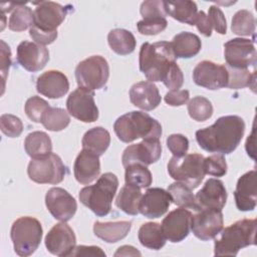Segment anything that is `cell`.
I'll return each instance as SVG.
<instances>
[{
  "mask_svg": "<svg viewBox=\"0 0 257 257\" xmlns=\"http://www.w3.org/2000/svg\"><path fill=\"white\" fill-rule=\"evenodd\" d=\"M172 202L170 193L162 188H150L142 196L140 213L149 219L162 217L169 209Z\"/></svg>",
  "mask_w": 257,
  "mask_h": 257,
  "instance_id": "ffe728a7",
  "label": "cell"
},
{
  "mask_svg": "<svg viewBox=\"0 0 257 257\" xmlns=\"http://www.w3.org/2000/svg\"><path fill=\"white\" fill-rule=\"evenodd\" d=\"M132 227L131 221L115 222H94L93 233L99 239L106 243H115L120 241L128 234Z\"/></svg>",
  "mask_w": 257,
  "mask_h": 257,
  "instance_id": "484cf974",
  "label": "cell"
},
{
  "mask_svg": "<svg viewBox=\"0 0 257 257\" xmlns=\"http://www.w3.org/2000/svg\"><path fill=\"white\" fill-rule=\"evenodd\" d=\"M0 43H1V74H2V80H3L2 88L4 90L6 76L8 74V70L11 65V50H10V47L3 40H1Z\"/></svg>",
  "mask_w": 257,
  "mask_h": 257,
  "instance_id": "816d5d0a",
  "label": "cell"
},
{
  "mask_svg": "<svg viewBox=\"0 0 257 257\" xmlns=\"http://www.w3.org/2000/svg\"><path fill=\"white\" fill-rule=\"evenodd\" d=\"M50 107L48 102L40 96L33 95L29 97L24 105L26 115L34 122H41L44 112Z\"/></svg>",
  "mask_w": 257,
  "mask_h": 257,
  "instance_id": "60d3db41",
  "label": "cell"
},
{
  "mask_svg": "<svg viewBox=\"0 0 257 257\" xmlns=\"http://www.w3.org/2000/svg\"><path fill=\"white\" fill-rule=\"evenodd\" d=\"M190 98V92L187 89L170 90L165 95V101L171 106H180L185 104Z\"/></svg>",
  "mask_w": 257,
  "mask_h": 257,
  "instance_id": "681fc988",
  "label": "cell"
},
{
  "mask_svg": "<svg viewBox=\"0 0 257 257\" xmlns=\"http://www.w3.org/2000/svg\"><path fill=\"white\" fill-rule=\"evenodd\" d=\"M189 115L196 121H205L213 114L211 101L204 96H195L188 103Z\"/></svg>",
  "mask_w": 257,
  "mask_h": 257,
  "instance_id": "ab89813d",
  "label": "cell"
},
{
  "mask_svg": "<svg viewBox=\"0 0 257 257\" xmlns=\"http://www.w3.org/2000/svg\"><path fill=\"white\" fill-rule=\"evenodd\" d=\"M125 168L124 181L125 184L134 185L140 189L148 188L152 185L153 177L147 166L142 164H131Z\"/></svg>",
  "mask_w": 257,
  "mask_h": 257,
  "instance_id": "e575fe53",
  "label": "cell"
},
{
  "mask_svg": "<svg viewBox=\"0 0 257 257\" xmlns=\"http://www.w3.org/2000/svg\"><path fill=\"white\" fill-rule=\"evenodd\" d=\"M200 209L221 210L227 201V191L222 181L211 178L195 196Z\"/></svg>",
  "mask_w": 257,
  "mask_h": 257,
  "instance_id": "44dd1931",
  "label": "cell"
},
{
  "mask_svg": "<svg viewBox=\"0 0 257 257\" xmlns=\"http://www.w3.org/2000/svg\"><path fill=\"white\" fill-rule=\"evenodd\" d=\"M36 4L38 5L33 11V26L47 32L57 31V27L67 15L68 8L53 1H41Z\"/></svg>",
  "mask_w": 257,
  "mask_h": 257,
  "instance_id": "2e32d148",
  "label": "cell"
},
{
  "mask_svg": "<svg viewBox=\"0 0 257 257\" xmlns=\"http://www.w3.org/2000/svg\"><path fill=\"white\" fill-rule=\"evenodd\" d=\"M29 35L30 37L38 44L40 45H47V44H50L52 43L56 37H57V31H54V32H47V31H43V30H40L38 28H36L35 26H32L30 29H29Z\"/></svg>",
  "mask_w": 257,
  "mask_h": 257,
  "instance_id": "f907efd6",
  "label": "cell"
},
{
  "mask_svg": "<svg viewBox=\"0 0 257 257\" xmlns=\"http://www.w3.org/2000/svg\"><path fill=\"white\" fill-rule=\"evenodd\" d=\"M229 78L227 87L231 89H239L244 87L255 88L256 82V70L250 71L249 69H237L232 67H227Z\"/></svg>",
  "mask_w": 257,
  "mask_h": 257,
  "instance_id": "f35d334b",
  "label": "cell"
},
{
  "mask_svg": "<svg viewBox=\"0 0 257 257\" xmlns=\"http://www.w3.org/2000/svg\"><path fill=\"white\" fill-rule=\"evenodd\" d=\"M137 255L141 256V252L138 251L135 247L130 245L120 246L114 253V256H137Z\"/></svg>",
  "mask_w": 257,
  "mask_h": 257,
  "instance_id": "11a10c76",
  "label": "cell"
},
{
  "mask_svg": "<svg viewBox=\"0 0 257 257\" xmlns=\"http://www.w3.org/2000/svg\"><path fill=\"white\" fill-rule=\"evenodd\" d=\"M113 130L118 140L131 143L137 139H160L162 136L161 123L144 111H130L119 117L113 123Z\"/></svg>",
  "mask_w": 257,
  "mask_h": 257,
  "instance_id": "3957f363",
  "label": "cell"
},
{
  "mask_svg": "<svg viewBox=\"0 0 257 257\" xmlns=\"http://www.w3.org/2000/svg\"><path fill=\"white\" fill-rule=\"evenodd\" d=\"M245 132L244 119L239 115H224L212 125L196 132V140L203 150L219 155L233 153Z\"/></svg>",
  "mask_w": 257,
  "mask_h": 257,
  "instance_id": "6da1fadb",
  "label": "cell"
},
{
  "mask_svg": "<svg viewBox=\"0 0 257 257\" xmlns=\"http://www.w3.org/2000/svg\"><path fill=\"white\" fill-rule=\"evenodd\" d=\"M165 9L167 15H170L177 21L189 25H195V20L198 14V7L194 1H165Z\"/></svg>",
  "mask_w": 257,
  "mask_h": 257,
  "instance_id": "4dcf8cb0",
  "label": "cell"
},
{
  "mask_svg": "<svg viewBox=\"0 0 257 257\" xmlns=\"http://www.w3.org/2000/svg\"><path fill=\"white\" fill-rule=\"evenodd\" d=\"M204 161L200 154H186L180 158L173 156L168 163V173L177 182L196 189L206 175Z\"/></svg>",
  "mask_w": 257,
  "mask_h": 257,
  "instance_id": "52a82bcc",
  "label": "cell"
},
{
  "mask_svg": "<svg viewBox=\"0 0 257 257\" xmlns=\"http://www.w3.org/2000/svg\"><path fill=\"white\" fill-rule=\"evenodd\" d=\"M81 144L83 149L88 150L97 156H101L109 147L110 135L105 128L95 126L88 130L83 135Z\"/></svg>",
  "mask_w": 257,
  "mask_h": 257,
  "instance_id": "f1b7e54d",
  "label": "cell"
},
{
  "mask_svg": "<svg viewBox=\"0 0 257 257\" xmlns=\"http://www.w3.org/2000/svg\"><path fill=\"white\" fill-rule=\"evenodd\" d=\"M223 225L224 219L221 210L202 209L192 217L191 230L198 239L208 241L223 230Z\"/></svg>",
  "mask_w": 257,
  "mask_h": 257,
  "instance_id": "4fadbf2b",
  "label": "cell"
},
{
  "mask_svg": "<svg viewBox=\"0 0 257 257\" xmlns=\"http://www.w3.org/2000/svg\"><path fill=\"white\" fill-rule=\"evenodd\" d=\"M234 197L238 210L247 212L255 209L257 202L255 170L245 173L238 179Z\"/></svg>",
  "mask_w": 257,
  "mask_h": 257,
  "instance_id": "7402d4cb",
  "label": "cell"
},
{
  "mask_svg": "<svg viewBox=\"0 0 257 257\" xmlns=\"http://www.w3.org/2000/svg\"><path fill=\"white\" fill-rule=\"evenodd\" d=\"M10 237L17 255L22 257L30 256L36 251L41 242V223L34 217H20L13 222Z\"/></svg>",
  "mask_w": 257,
  "mask_h": 257,
  "instance_id": "8992f818",
  "label": "cell"
},
{
  "mask_svg": "<svg viewBox=\"0 0 257 257\" xmlns=\"http://www.w3.org/2000/svg\"><path fill=\"white\" fill-rule=\"evenodd\" d=\"M98 157L88 150L82 149L80 151L73 165L74 177L78 183L88 185L99 176L100 162Z\"/></svg>",
  "mask_w": 257,
  "mask_h": 257,
  "instance_id": "cb8c5ba5",
  "label": "cell"
},
{
  "mask_svg": "<svg viewBox=\"0 0 257 257\" xmlns=\"http://www.w3.org/2000/svg\"><path fill=\"white\" fill-rule=\"evenodd\" d=\"M45 205L50 214L61 222L69 221L77 209L75 199L66 190L59 187H54L47 191Z\"/></svg>",
  "mask_w": 257,
  "mask_h": 257,
  "instance_id": "e0dca14e",
  "label": "cell"
},
{
  "mask_svg": "<svg viewBox=\"0 0 257 257\" xmlns=\"http://www.w3.org/2000/svg\"><path fill=\"white\" fill-rule=\"evenodd\" d=\"M171 45L176 58L194 57L202 48V42L199 36L187 31H183L175 35Z\"/></svg>",
  "mask_w": 257,
  "mask_h": 257,
  "instance_id": "4316f807",
  "label": "cell"
},
{
  "mask_svg": "<svg viewBox=\"0 0 257 257\" xmlns=\"http://www.w3.org/2000/svg\"><path fill=\"white\" fill-rule=\"evenodd\" d=\"M138 237L143 246L152 250H160L165 246L167 240L164 236L161 224L156 222L143 224L139 229Z\"/></svg>",
  "mask_w": 257,
  "mask_h": 257,
  "instance_id": "1f68e13d",
  "label": "cell"
},
{
  "mask_svg": "<svg viewBox=\"0 0 257 257\" xmlns=\"http://www.w3.org/2000/svg\"><path fill=\"white\" fill-rule=\"evenodd\" d=\"M191 190L192 189L180 182L173 183L168 187V192L170 193L172 201L175 205L179 206L180 208L200 211L201 209L197 204L196 198Z\"/></svg>",
  "mask_w": 257,
  "mask_h": 257,
  "instance_id": "836d02e7",
  "label": "cell"
},
{
  "mask_svg": "<svg viewBox=\"0 0 257 257\" xmlns=\"http://www.w3.org/2000/svg\"><path fill=\"white\" fill-rule=\"evenodd\" d=\"M192 217L193 214L185 208L170 212L161 224L165 238L172 243L183 241L190 233Z\"/></svg>",
  "mask_w": 257,
  "mask_h": 257,
  "instance_id": "ac0fdd59",
  "label": "cell"
},
{
  "mask_svg": "<svg viewBox=\"0 0 257 257\" xmlns=\"http://www.w3.org/2000/svg\"><path fill=\"white\" fill-rule=\"evenodd\" d=\"M208 18L210 20L212 28H214L219 34H226L227 32V23L223 11L215 5L210 6L208 11Z\"/></svg>",
  "mask_w": 257,
  "mask_h": 257,
  "instance_id": "7dc6e473",
  "label": "cell"
},
{
  "mask_svg": "<svg viewBox=\"0 0 257 257\" xmlns=\"http://www.w3.org/2000/svg\"><path fill=\"white\" fill-rule=\"evenodd\" d=\"M128 95L135 106L147 111L155 109L162 99L158 87L151 81H140L133 84Z\"/></svg>",
  "mask_w": 257,
  "mask_h": 257,
  "instance_id": "d4e9b609",
  "label": "cell"
},
{
  "mask_svg": "<svg viewBox=\"0 0 257 257\" xmlns=\"http://www.w3.org/2000/svg\"><path fill=\"white\" fill-rule=\"evenodd\" d=\"M68 89V79L59 70L45 71L36 80V90L48 98H60L67 93Z\"/></svg>",
  "mask_w": 257,
  "mask_h": 257,
  "instance_id": "603a6c76",
  "label": "cell"
},
{
  "mask_svg": "<svg viewBox=\"0 0 257 257\" xmlns=\"http://www.w3.org/2000/svg\"><path fill=\"white\" fill-rule=\"evenodd\" d=\"M140 12L144 19L166 18L167 12L165 9V1H160V0L144 1L141 4Z\"/></svg>",
  "mask_w": 257,
  "mask_h": 257,
  "instance_id": "7bdbcfd3",
  "label": "cell"
},
{
  "mask_svg": "<svg viewBox=\"0 0 257 257\" xmlns=\"http://www.w3.org/2000/svg\"><path fill=\"white\" fill-rule=\"evenodd\" d=\"M256 219L238 220L226 227L221 238L215 240V256H236L240 249L255 245Z\"/></svg>",
  "mask_w": 257,
  "mask_h": 257,
  "instance_id": "5b68a950",
  "label": "cell"
},
{
  "mask_svg": "<svg viewBox=\"0 0 257 257\" xmlns=\"http://www.w3.org/2000/svg\"><path fill=\"white\" fill-rule=\"evenodd\" d=\"M167 147L174 157H183L189 149V140L181 134H173L167 139Z\"/></svg>",
  "mask_w": 257,
  "mask_h": 257,
  "instance_id": "bcb514c9",
  "label": "cell"
},
{
  "mask_svg": "<svg viewBox=\"0 0 257 257\" xmlns=\"http://www.w3.org/2000/svg\"><path fill=\"white\" fill-rule=\"evenodd\" d=\"M206 174L214 177H223L227 173V163L223 155H212L204 161Z\"/></svg>",
  "mask_w": 257,
  "mask_h": 257,
  "instance_id": "f6af8a7d",
  "label": "cell"
},
{
  "mask_svg": "<svg viewBox=\"0 0 257 257\" xmlns=\"http://www.w3.org/2000/svg\"><path fill=\"white\" fill-rule=\"evenodd\" d=\"M162 155V145L159 139L143 140V142L131 145L122 153L121 162L123 167L131 164H142L145 166L156 163Z\"/></svg>",
  "mask_w": 257,
  "mask_h": 257,
  "instance_id": "5bb4252c",
  "label": "cell"
},
{
  "mask_svg": "<svg viewBox=\"0 0 257 257\" xmlns=\"http://www.w3.org/2000/svg\"><path fill=\"white\" fill-rule=\"evenodd\" d=\"M163 83L170 90H178L184 83V75L177 63H175L163 79Z\"/></svg>",
  "mask_w": 257,
  "mask_h": 257,
  "instance_id": "c3c4849f",
  "label": "cell"
},
{
  "mask_svg": "<svg viewBox=\"0 0 257 257\" xmlns=\"http://www.w3.org/2000/svg\"><path fill=\"white\" fill-rule=\"evenodd\" d=\"M117 187V177L110 172L104 173L94 185L80 190L79 201L96 216L104 217L111 211V203Z\"/></svg>",
  "mask_w": 257,
  "mask_h": 257,
  "instance_id": "277c9868",
  "label": "cell"
},
{
  "mask_svg": "<svg viewBox=\"0 0 257 257\" xmlns=\"http://www.w3.org/2000/svg\"><path fill=\"white\" fill-rule=\"evenodd\" d=\"M109 76V65L101 55H92L80 61L75 68V78L78 87L89 90L103 87Z\"/></svg>",
  "mask_w": 257,
  "mask_h": 257,
  "instance_id": "ba28073f",
  "label": "cell"
},
{
  "mask_svg": "<svg viewBox=\"0 0 257 257\" xmlns=\"http://www.w3.org/2000/svg\"><path fill=\"white\" fill-rule=\"evenodd\" d=\"M140 69L149 81H163L176 63L171 42H145L140 49Z\"/></svg>",
  "mask_w": 257,
  "mask_h": 257,
  "instance_id": "7a4b0ae2",
  "label": "cell"
},
{
  "mask_svg": "<svg viewBox=\"0 0 257 257\" xmlns=\"http://www.w3.org/2000/svg\"><path fill=\"white\" fill-rule=\"evenodd\" d=\"M256 20L254 15L246 9L237 11L231 23V30L233 33L239 36H250L255 32Z\"/></svg>",
  "mask_w": 257,
  "mask_h": 257,
  "instance_id": "8d00e7d4",
  "label": "cell"
},
{
  "mask_svg": "<svg viewBox=\"0 0 257 257\" xmlns=\"http://www.w3.org/2000/svg\"><path fill=\"white\" fill-rule=\"evenodd\" d=\"M107 42L112 51L119 55H127L136 48V38L134 34L122 28H115L108 32Z\"/></svg>",
  "mask_w": 257,
  "mask_h": 257,
  "instance_id": "d6a6232c",
  "label": "cell"
},
{
  "mask_svg": "<svg viewBox=\"0 0 257 257\" xmlns=\"http://www.w3.org/2000/svg\"><path fill=\"white\" fill-rule=\"evenodd\" d=\"M33 23L34 17L32 10L28 6L22 3H18L9 17L8 27L12 31L21 32L29 27L31 28Z\"/></svg>",
  "mask_w": 257,
  "mask_h": 257,
  "instance_id": "d590c367",
  "label": "cell"
},
{
  "mask_svg": "<svg viewBox=\"0 0 257 257\" xmlns=\"http://www.w3.org/2000/svg\"><path fill=\"white\" fill-rule=\"evenodd\" d=\"M142 196L143 195L139 187L125 184L120 189L115 199V205L127 215H138L140 213L139 208Z\"/></svg>",
  "mask_w": 257,
  "mask_h": 257,
  "instance_id": "f546056e",
  "label": "cell"
},
{
  "mask_svg": "<svg viewBox=\"0 0 257 257\" xmlns=\"http://www.w3.org/2000/svg\"><path fill=\"white\" fill-rule=\"evenodd\" d=\"M66 108L70 115L83 122H93L98 118V108L92 90L78 87L67 97Z\"/></svg>",
  "mask_w": 257,
  "mask_h": 257,
  "instance_id": "8fae6325",
  "label": "cell"
},
{
  "mask_svg": "<svg viewBox=\"0 0 257 257\" xmlns=\"http://www.w3.org/2000/svg\"><path fill=\"white\" fill-rule=\"evenodd\" d=\"M70 256H105V253L97 246L79 245L74 248Z\"/></svg>",
  "mask_w": 257,
  "mask_h": 257,
  "instance_id": "db71d44e",
  "label": "cell"
},
{
  "mask_svg": "<svg viewBox=\"0 0 257 257\" xmlns=\"http://www.w3.org/2000/svg\"><path fill=\"white\" fill-rule=\"evenodd\" d=\"M224 57L229 67L248 69L256 65L257 54L254 41L247 38H234L224 44Z\"/></svg>",
  "mask_w": 257,
  "mask_h": 257,
  "instance_id": "30bf717a",
  "label": "cell"
},
{
  "mask_svg": "<svg viewBox=\"0 0 257 257\" xmlns=\"http://www.w3.org/2000/svg\"><path fill=\"white\" fill-rule=\"evenodd\" d=\"M195 25L198 30L206 37L211 36L212 34V26L210 20L204 11H199L195 20Z\"/></svg>",
  "mask_w": 257,
  "mask_h": 257,
  "instance_id": "f5cc1de1",
  "label": "cell"
},
{
  "mask_svg": "<svg viewBox=\"0 0 257 257\" xmlns=\"http://www.w3.org/2000/svg\"><path fill=\"white\" fill-rule=\"evenodd\" d=\"M0 127L5 136L9 138H17L22 134L23 123L18 116L4 113L0 117Z\"/></svg>",
  "mask_w": 257,
  "mask_h": 257,
  "instance_id": "b9f144b4",
  "label": "cell"
},
{
  "mask_svg": "<svg viewBox=\"0 0 257 257\" xmlns=\"http://www.w3.org/2000/svg\"><path fill=\"white\" fill-rule=\"evenodd\" d=\"M168 21L166 18L143 19L137 23L138 30L144 35H157L167 28Z\"/></svg>",
  "mask_w": 257,
  "mask_h": 257,
  "instance_id": "ee69618b",
  "label": "cell"
},
{
  "mask_svg": "<svg viewBox=\"0 0 257 257\" xmlns=\"http://www.w3.org/2000/svg\"><path fill=\"white\" fill-rule=\"evenodd\" d=\"M24 149L31 159H38L51 153L52 143L46 133L36 131L27 135L24 141Z\"/></svg>",
  "mask_w": 257,
  "mask_h": 257,
  "instance_id": "83f0119b",
  "label": "cell"
},
{
  "mask_svg": "<svg viewBox=\"0 0 257 257\" xmlns=\"http://www.w3.org/2000/svg\"><path fill=\"white\" fill-rule=\"evenodd\" d=\"M45 246L53 255L70 256L75 248L76 237L73 230L65 223L55 224L45 236Z\"/></svg>",
  "mask_w": 257,
  "mask_h": 257,
  "instance_id": "9a60e30c",
  "label": "cell"
},
{
  "mask_svg": "<svg viewBox=\"0 0 257 257\" xmlns=\"http://www.w3.org/2000/svg\"><path fill=\"white\" fill-rule=\"evenodd\" d=\"M17 61L26 70H41L49 60L48 49L36 42L22 41L17 46Z\"/></svg>",
  "mask_w": 257,
  "mask_h": 257,
  "instance_id": "d6986e66",
  "label": "cell"
},
{
  "mask_svg": "<svg viewBox=\"0 0 257 257\" xmlns=\"http://www.w3.org/2000/svg\"><path fill=\"white\" fill-rule=\"evenodd\" d=\"M229 73L225 65L210 60L199 62L193 70L194 82L207 89L215 90L227 87Z\"/></svg>",
  "mask_w": 257,
  "mask_h": 257,
  "instance_id": "7c38bea8",
  "label": "cell"
},
{
  "mask_svg": "<svg viewBox=\"0 0 257 257\" xmlns=\"http://www.w3.org/2000/svg\"><path fill=\"white\" fill-rule=\"evenodd\" d=\"M70 122L69 114L66 110L60 107H49L43 114L41 123L51 132H59L67 127Z\"/></svg>",
  "mask_w": 257,
  "mask_h": 257,
  "instance_id": "74e56055",
  "label": "cell"
},
{
  "mask_svg": "<svg viewBox=\"0 0 257 257\" xmlns=\"http://www.w3.org/2000/svg\"><path fill=\"white\" fill-rule=\"evenodd\" d=\"M27 174L29 179L35 183L56 185L63 181L66 168L59 156L50 153L42 158L31 159Z\"/></svg>",
  "mask_w": 257,
  "mask_h": 257,
  "instance_id": "9c48e42d",
  "label": "cell"
}]
</instances>
